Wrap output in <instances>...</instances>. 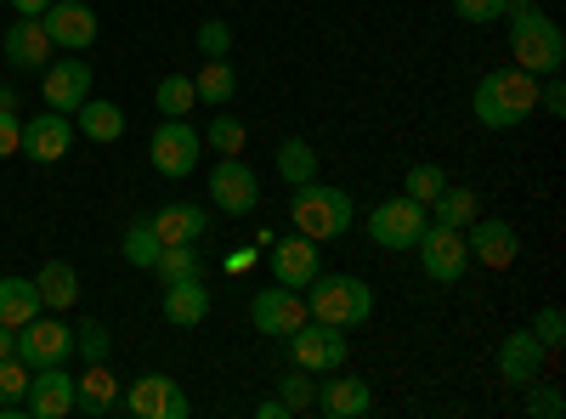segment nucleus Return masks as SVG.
Masks as SVG:
<instances>
[{"label": "nucleus", "instance_id": "obj_1", "mask_svg": "<svg viewBox=\"0 0 566 419\" xmlns=\"http://www.w3.org/2000/svg\"><path fill=\"white\" fill-rule=\"evenodd\" d=\"M510 57H515V69H527V74H560V63H566V34H560V23L549 18V12H538L533 0H510Z\"/></svg>", "mask_w": 566, "mask_h": 419}, {"label": "nucleus", "instance_id": "obj_2", "mask_svg": "<svg viewBox=\"0 0 566 419\" xmlns=\"http://www.w3.org/2000/svg\"><path fill=\"white\" fill-rule=\"evenodd\" d=\"M476 119L488 125V130H515L522 119H533V108H538V74H527V69H493V74H482V85H476Z\"/></svg>", "mask_w": 566, "mask_h": 419}, {"label": "nucleus", "instance_id": "obj_3", "mask_svg": "<svg viewBox=\"0 0 566 419\" xmlns=\"http://www.w3.org/2000/svg\"><path fill=\"white\" fill-rule=\"evenodd\" d=\"M290 216H295V232H306L312 244H335L352 232V193L346 188H328V181H301L290 188Z\"/></svg>", "mask_w": 566, "mask_h": 419}, {"label": "nucleus", "instance_id": "obj_4", "mask_svg": "<svg viewBox=\"0 0 566 419\" xmlns=\"http://www.w3.org/2000/svg\"><path fill=\"white\" fill-rule=\"evenodd\" d=\"M306 317L335 323V329H357L374 317V290L352 272H317L306 284Z\"/></svg>", "mask_w": 566, "mask_h": 419}, {"label": "nucleus", "instance_id": "obj_5", "mask_svg": "<svg viewBox=\"0 0 566 419\" xmlns=\"http://www.w3.org/2000/svg\"><path fill=\"white\" fill-rule=\"evenodd\" d=\"M290 357H295V368H306V375H340V368L352 363V341H346V329H335V323L306 317L290 335Z\"/></svg>", "mask_w": 566, "mask_h": 419}, {"label": "nucleus", "instance_id": "obj_6", "mask_svg": "<svg viewBox=\"0 0 566 419\" xmlns=\"http://www.w3.org/2000/svg\"><path fill=\"white\" fill-rule=\"evenodd\" d=\"M424 221H431V205L397 193V199H380V205L368 210V239L380 244V250H413Z\"/></svg>", "mask_w": 566, "mask_h": 419}, {"label": "nucleus", "instance_id": "obj_7", "mask_svg": "<svg viewBox=\"0 0 566 419\" xmlns=\"http://www.w3.org/2000/svg\"><path fill=\"white\" fill-rule=\"evenodd\" d=\"M419 266L431 284H459L464 266H470V244H464V227H442V221H424L419 244H413Z\"/></svg>", "mask_w": 566, "mask_h": 419}, {"label": "nucleus", "instance_id": "obj_8", "mask_svg": "<svg viewBox=\"0 0 566 419\" xmlns=\"http://www.w3.org/2000/svg\"><path fill=\"white\" fill-rule=\"evenodd\" d=\"M199 130L187 125V119H165L154 136H148V159H154V170L159 176H170V181H181V176H193L199 170Z\"/></svg>", "mask_w": 566, "mask_h": 419}, {"label": "nucleus", "instance_id": "obj_9", "mask_svg": "<svg viewBox=\"0 0 566 419\" xmlns=\"http://www.w3.org/2000/svg\"><path fill=\"white\" fill-rule=\"evenodd\" d=\"M210 199H216L221 216H255V205H261V176H255L239 154H227V159H216V170H210Z\"/></svg>", "mask_w": 566, "mask_h": 419}, {"label": "nucleus", "instance_id": "obj_10", "mask_svg": "<svg viewBox=\"0 0 566 419\" xmlns=\"http://www.w3.org/2000/svg\"><path fill=\"white\" fill-rule=\"evenodd\" d=\"M40 97H45V108H57V114L74 119V108L91 97V63H80V52L52 57L40 69Z\"/></svg>", "mask_w": 566, "mask_h": 419}, {"label": "nucleus", "instance_id": "obj_11", "mask_svg": "<svg viewBox=\"0 0 566 419\" xmlns=\"http://www.w3.org/2000/svg\"><path fill=\"white\" fill-rule=\"evenodd\" d=\"M125 413L130 419H187V413H193V402H187V391L170 375H142L125 391Z\"/></svg>", "mask_w": 566, "mask_h": 419}, {"label": "nucleus", "instance_id": "obj_12", "mask_svg": "<svg viewBox=\"0 0 566 419\" xmlns=\"http://www.w3.org/2000/svg\"><path fill=\"white\" fill-rule=\"evenodd\" d=\"M18 357L29 368H52V363H69L74 357V329L57 317H29L18 329Z\"/></svg>", "mask_w": 566, "mask_h": 419}, {"label": "nucleus", "instance_id": "obj_13", "mask_svg": "<svg viewBox=\"0 0 566 419\" xmlns=\"http://www.w3.org/2000/svg\"><path fill=\"white\" fill-rule=\"evenodd\" d=\"M464 244H470V261H482L488 272H504L515 266V255H522V239H515V227L499 221V216H476L464 227Z\"/></svg>", "mask_w": 566, "mask_h": 419}, {"label": "nucleus", "instance_id": "obj_14", "mask_svg": "<svg viewBox=\"0 0 566 419\" xmlns=\"http://www.w3.org/2000/svg\"><path fill=\"white\" fill-rule=\"evenodd\" d=\"M323 244H312L306 232H295V239H272L266 244V261H272V277L283 290H306L312 277L323 272V255H317Z\"/></svg>", "mask_w": 566, "mask_h": 419}, {"label": "nucleus", "instance_id": "obj_15", "mask_svg": "<svg viewBox=\"0 0 566 419\" xmlns=\"http://www.w3.org/2000/svg\"><path fill=\"white\" fill-rule=\"evenodd\" d=\"M40 29L52 34L57 52H85V45L97 40V12H91L85 0H52V7L40 12Z\"/></svg>", "mask_w": 566, "mask_h": 419}, {"label": "nucleus", "instance_id": "obj_16", "mask_svg": "<svg viewBox=\"0 0 566 419\" xmlns=\"http://www.w3.org/2000/svg\"><path fill=\"white\" fill-rule=\"evenodd\" d=\"M69 148H74V119H69V114H57V108L34 114V119L23 125V143H18V154H23V159H34V165H57Z\"/></svg>", "mask_w": 566, "mask_h": 419}, {"label": "nucleus", "instance_id": "obj_17", "mask_svg": "<svg viewBox=\"0 0 566 419\" xmlns=\"http://www.w3.org/2000/svg\"><path fill=\"white\" fill-rule=\"evenodd\" d=\"M250 317H255V329H261V335L290 341V335L301 329V323H306V295H301V290L272 284V290H261V295L250 301Z\"/></svg>", "mask_w": 566, "mask_h": 419}, {"label": "nucleus", "instance_id": "obj_18", "mask_svg": "<svg viewBox=\"0 0 566 419\" xmlns=\"http://www.w3.org/2000/svg\"><path fill=\"white\" fill-rule=\"evenodd\" d=\"M23 413H34V419H69V413H74V375H69L63 363L34 368V375H29Z\"/></svg>", "mask_w": 566, "mask_h": 419}, {"label": "nucleus", "instance_id": "obj_19", "mask_svg": "<svg viewBox=\"0 0 566 419\" xmlns=\"http://www.w3.org/2000/svg\"><path fill=\"white\" fill-rule=\"evenodd\" d=\"M544 363H549V352L538 346V335L533 329H515V335H504L499 341V380L504 386H533V380H544Z\"/></svg>", "mask_w": 566, "mask_h": 419}, {"label": "nucleus", "instance_id": "obj_20", "mask_svg": "<svg viewBox=\"0 0 566 419\" xmlns=\"http://www.w3.org/2000/svg\"><path fill=\"white\" fill-rule=\"evenodd\" d=\"M0 52H7V63H12V69H45L57 45H52V34L40 29V18H12L7 40H0Z\"/></svg>", "mask_w": 566, "mask_h": 419}, {"label": "nucleus", "instance_id": "obj_21", "mask_svg": "<svg viewBox=\"0 0 566 419\" xmlns=\"http://www.w3.org/2000/svg\"><path fill=\"white\" fill-rule=\"evenodd\" d=\"M74 408L91 413V419L119 408V380H114L108 363H85V375H74Z\"/></svg>", "mask_w": 566, "mask_h": 419}, {"label": "nucleus", "instance_id": "obj_22", "mask_svg": "<svg viewBox=\"0 0 566 419\" xmlns=\"http://www.w3.org/2000/svg\"><path fill=\"white\" fill-rule=\"evenodd\" d=\"M165 317L176 323V329H199V323L210 317V290L205 277H176V284H165Z\"/></svg>", "mask_w": 566, "mask_h": 419}, {"label": "nucleus", "instance_id": "obj_23", "mask_svg": "<svg viewBox=\"0 0 566 419\" xmlns=\"http://www.w3.org/2000/svg\"><path fill=\"white\" fill-rule=\"evenodd\" d=\"M317 408L328 419H363L374 408V391H368V380H357V375H346V368H340V380H323Z\"/></svg>", "mask_w": 566, "mask_h": 419}, {"label": "nucleus", "instance_id": "obj_24", "mask_svg": "<svg viewBox=\"0 0 566 419\" xmlns=\"http://www.w3.org/2000/svg\"><path fill=\"white\" fill-rule=\"evenodd\" d=\"M154 232H159V244H199L205 239V227H210V210L205 205H165L148 216Z\"/></svg>", "mask_w": 566, "mask_h": 419}, {"label": "nucleus", "instance_id": "obj_25", "mask_svg": "<svg viewBox=\"0 0 566 419\" xmlns=\"http://www.w3.org/2000/svg\"><path fill=\"white\" fill-rule=\"evenodd\" d=\"M74 125H80L85 143L108 148V143H119V136H125V108H119V103H103V97H85V103L74 108Z\"/></svg>", "mask_w": 566, "mask_h": 419}, {"label": "nucleus", "instance_id": "obj_26", "mask_svg": "<svg viewBox=\"0 0 566 419\" xmlns=\"http://www.w3.org/2000/svg\"><path fill=\"white\" fill-rule=\"evenodd\" d=\"M34 290H40V306H52V312H69L80 301V272L69 261H45L40 277H34Z\"/></svg>", "mask_w": 566, "mask_h": 419}, {"label": "nucleus", "instance_id": "obj_27", "mask_svg": "<svg viewBox=\"0 0 566 419\" xmlns=\"http://www.w3.org/2000/svg\"><path fill=\"white\" fill-rule=\"evenodd\" d=\"M232 91H239V74H232V63H227V57H205V69L193 74V97H199L205 108H227Z\"/></svg>", "mask_w": 566, "mask_h": 419}, {"label": "nucleus", "instance_id": "obj_28", "mask_svg": "<svg viewBox=\"0 0 566 419\" xmlns=\"http://www.w3.org/2000/svg\"><path fill=\"white\" fill-rule=\"evenodd\" d=\"M29 317H40V290H34V277H0V323L23 329Z\"/></svg>", "mask_w": 566, "mask_h": 419}, {"label": "nucleus", "instance_id": "obj_29", "mask_svg": "<svg viewBox=\"0 0 566 419\" xmlns=\"http://www.w3.org/2000/svg\"><path fill=\"white\" fill-rule=\"evenodd\" d=\"M277 176L290 181V188L317 181V148L306 143V136H283V143H277Z\"/></svg>", "mask_w": 566, "mask_h": 419}, {"label": "nucleus", "instance_id": "obj_30", "mask_svg": "<svg viewBox=\"0 0 566 419\" xmlns=\"http://www.w3.org/2000/svg\"><path fill=\"white\" fill-rule=\"evenodd\" d=\"M29 375L34 368L23 357H0V419L23 413V397H29Z\"/></svg>", "mask_w": 566, "mask_h": 419}, {"label": "nucleus", "instance_id": "obj_31", "mask_svg": "<svg viewBox=\"0 0 566 419\" xmlns=\"http://www.w3.org/2000/svg\"><path fill=\"white\" fill-rule=\"evenodd\" d=\"M431 210H437V221H442V227H470V221L482 216V199L470 193V188H453V181H448V188L431 199Z\"/></svg>", "mask_w": 566, "mask_h": 419}, {"label": "nucleus", "instance_id": "obj_32", "mask_svg": "<svg viewBox=\"0 0 566 419\" xmlns=\"http://www.w3.org/2000/svg\"><path fill=\"white\" fill-rule=\"evenodd\" d=\"M154 272H159V284H176V277H205V255H199V244H165Z\"/></svg>", "mask_w": 566, "mask_h": 419}, {"label": "nucleus", "instance_id": "obj_33", "mask_svg": "<svg viewBox=\"0 0 566 419\" xmlns=\"http://www.w3.org/2000/svg\"><path fill=\"white\" fill-rule=\"evenodd\" d=\"M159 250H165V244H159V232H154V221H148V216H142V221H130V227H125V261H130V266H142V272H154Z\"/></svg>", "mask_w": 566, "mask_h": 419}, {"label": "nucleus", "instance_id": "obj_34", "mask_svg": "<svg viewBox=\"0 0 566 419\" xmlns=\"http://www.w3.org/2000/svg\"><path fill=\"white\" fill-rule=\"evenodd\" d=\"M154 103H159V114H165V119H187V108H199L193 80H187V74H165V80H159V91H154Z\"/></svg>", "mask_w": 566, "mask_h": 419}, {"label": "nucleus", "instance_id": "obj_35", "mask_svg": "<svg viewBox=\"0 0 566 419\" xmlns=\"http://www.w3.org/2000/svg\"><path fill=\"white\" fill-rule=\"evenodd\" d=\"M244 136H250V130H244V119L216 114V119L205 125V136H199V143H205V148H216V154L227 159V154H244Z\"/></svg>", "mask_w": 566, "mask_h": 419}, {"label": "nucleus", "instance_id": "obj_36", "mask_svg": "<svg viewBox=\"0 0 566 419\" xmlns=\"http://www.w3.org/2000/svg\"><path fill=\"white\" fill-rule=\"evenodd\" d=\"M442 188H448L442 165H413V170H408V181H402V193H408V199H419V205H431Z\"/></svg>", "mask_w": 566, "mask_h": 419}, {"label": "nucleus", "instance_id": "obj_37", "mask_svg": "<svg viewBox=\"0 0 566 419\" xmlns=\"http://www.w3.org/2000/svg\"><path fill=\"white\" fill-rule=\"evenodd\" d=\"M277 397H283V408H290V413L317 408V386L306 380V368H295V375H283V380H277Z\"/></svg>", "mask_w": 566, "mask_h": 419}, {"label": "nucleus", "instance_id": "obj_38", "mask_svg": "<svg viewBox=\"0 0 566 419\" xmlns=\"http://www.w3.org/2000/svg\"><path fill=\"white\" fill-rule=\"evenodd\" d=\"M74 352L85 357V363H108V329L97 317H85L80 329H74Z\"/></svg>", "mask_w": 566, "mask_h": 419}, {"label": "nucleus", "instance_id": "obj_39", "mask_svg": "<svg viewBox=\"0 0 566 419\" xmlns=\"http://www.w3.org/2000/svg\"><path fill=\"white\" fill-rule=\"evenodd\" d=\"M533 335H538V346L555 357V352L566 346V312H560V306H544V312L533 317Z\"/></svg>", "mask_w": 566, "mask_h": 419}, {"label": "nucleus", "instance_id": "obj_40", "mask_svg": "<svg viewBox=\"0 0 566 419\" xmlns=\"http://www.w3.org/2000/svg\"><path fill=\"white\" fill-rule=\"evenodd\" d=\"M527 413H533V419H560V413H566V397H560L555 386L533 380V386H527Z\"/></svg>", "mask_w": 566, "mask_h": 419}, {"label": "nucleus", "instance_id": "obj_41", "mask_svg": "<svg viewBox=\"0 0 566 419\" xmlns=\"http://www.w3.org/2000/svg\"><path fill=\"white\" fill-rule=\"evenodd\" d=\"M199 52H205V57H227V52H232V29H227L221 18H205V23H199Z\"/></svg>", "mask_w": 566, "mask_h": 419}, {"label": "nucleus", "instance_id": "obj_42", "mask_svg": "<svg viewBox=\"0 0 566 419\" xmlns=\"http://www.w3.org/2000/svg\"><path fill=\"white\" fill-rule=\"evenodd\" d=\"M453 12H459L464 23H499V18L510 12V0H453Z\"/></svg>", "mask_w": 566, "mask_h": 419}, {"label": "nucleus", "instance_id": "obj_43", "mask_svg": "<svg viewBox=\"0 0 566 419\" xmlns=\"http://www.w3.org/2000/svg\"><path fill=\"white\" fill-rule=\"evenodd\" d=\"M538 108L544 114H566V85H560V74H544V85H538Z\"/></svg>", "mask_w": 566, "mask_h": 419}, {"label": "nucleus", "instance_id": "obj_44", "mask_svg": "<svg viewBox=\"0 0 566 419\" xmlns=\"http://www.w3.org/2000/svg\"><path fill=\"white\" fill-rule=\"evenodd\" d=\"M18 143H23V119H18L12 108H0V159H12Z\"/></svg>", "mask_w": 566, "mask_h": 419}, {"label": "nucleus", "instance_id": "obj_45", "mask_svg": "<svg viewBox=\"0 0 566 419\" xmlns=\"http://www.w3.org/2000/svg\"><path fill=\"white\" fill-rule=\"evenodd\" d=\"M255 261H261V250H255V244H250V250H232V255H227V272H250Z\"/></svg>", "mask_w": 566, "mask_h": 419}, {"label": "nucleus", "instance_id": "obj_46", "mask_svg": "<svg viewBox=\"0 0 566 419\" xmlns=\"http://www.w3.org/2000/svg\"><path fill=\"white\" fill-rule=\"evenodd\" d=\"M0 357H18V329L12 323H0Z\"/></svg>", "mask_w": 566, "mask_h": 419}, {"label": "nucleus", "instance_id": "obj_47", "mask_svg": "<svg viewBox=\"0 0 566 419\" xmlns=\"http://www.w3.org/2000/svg\"><path fill=\"white\" fill-rule=\"evenodd\" d=\"M12 7H18V18H40L45 7H52V0H12Z\"/></svg>", "mask_w": 566, "mask_h": 419}, {"label": "nucleus", "instance_id": "obj_48", "mask_svg": "<svg viewBox=\"0 0 566 419\" xmlns=\"http://www.w3.org/2000/svg\"><path fill=\"white\" fill-rule=\"evenodd\" d=\"M255 413H261V419H290V408H283V397H272V402H261Z\"/></svg>", "mask_w": 566, "mask_h": 419}, {"label": "nucleus", "instance_id": "obj_49", "mask_svg": "<svg viewBox=\"0 0 566 419\" xmlns=\"http://www.w3.org/2000/svg\"><path fill=\"white\" fill-rule=\"evenodd\" d=\"M0 108H18V97H12V85H0Z\"/></svg>", "mask_w": 566, "mask_h": 419}]
</instances>
